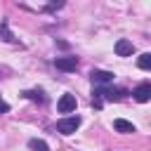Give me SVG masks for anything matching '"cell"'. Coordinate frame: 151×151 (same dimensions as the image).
Here are the masks:
<instances>
[{
	"instance_id": "1",
	"label": "cell",
	"mask_w": 151,
	"mask_h": 151,
	"mask_svg": "<svg viewBox=\"0 0 151 151\" xmlns=\"http://www.w3.org/2000/svg\"><path fill=\"white\" fill-rule=\"evenodd\" d=\"M94 97H92V104L97 106V109H101L104 106V101H120V99H125L130 92L127 90H123V87H111V85H104V87H94V92H92Z\"/></svg>"
},
{
	"instance_id": "2",
	"label": "cell",
	"mask_w": 151,
	"mask_h": 151,
	"mask_svg": "<svg viewBox=\"0 0 151 151\" xmlns=\"http://www.w3.org/2000/svg\"><path fill=\"white\" fill-rule=\"evenodd\" d=\"M80 127V116H71V118H61L57 123V132L61 134H73L76 130Z\"/></svg>"
},
{
	"instance_id": "3",
	"label": "cell",
	"mask_w": 151,
	"mask_h": 151,
	"mask_svg": "<svg viewBox=\"0 0 151 151\" xmlns=\"http://www.w3.org/2000/svg\"><path fill=\"white\" fill-rule=\"evenodd\" d=\"M90 80H92V85L104 87V85H111L113 83V73L111 71H92L90 73Z\"/></svg>"
},
{
	"instance_id": "4",
	"label": "cell",
	"mask_w": 151,
	"mask_h": 151,
	"mask_svg": "<svg viewBox=\"0 0 151 151\" xmlns=\"http://www.w3.org/2000/svg\"><path fill=\"white\" fill-rule=\"evenodd\" d=\"M57 111H59V113H71V111H76V97H73V94H61L59 101H57Z\"/></svg>"
},
{
	"instance_id": "5",
	"label": "cell",
	"mask_w": 151,
	"mask_h": 151,
	"mask_svg": "<svg viewBox=\"0 0 151 151\" xmlns=\"http://www.w3.org/2000/svg\"><path fill=\"white\" fill-rule=\"evenodd\" d=\"M54 66L59 71H76L78 68V59L76 57H57L54 59Z\"/></svg>"
},
{
	"instance_id": "6",
	"label": "cell",
	"mask_w": 151,
	"mask_h": 151,
	"mask_svg": "<svg viewBox=\"0 0 151 151\" xmlns=\"http://www.w3.org/2000/svg\"><path fill=\"white\" fill-rule=\"evenodd\" d=\"M132 97H134L139 104L149 101V99H151V85H149V83H142V85H137V87H134V92H132Z\"/></svg>"
},
{
	"instance_id": "7",
	"label": "cell",
	"mask_w": 151,
	"mask_h": 151,
	"mask_svg": "<svg viewBox=\"0 0 151 151\" xmlns=\"http://www.w3.org/2000/svg\"><path fill=\"white\" fill-rule=\"evenodd\" d=\"M132 52H134V45H132L130 40L120 38V40L116 42V54H118V57H130Z\"/></svg>"
},
{
	"instance_id": "8",
	"label": "cell",
	"mask_w": 151,
	"mask_h": 151,
	"mask_svg": "<svg viewBox=\"0 0 151 151\" xmlns=\"http://www.w3.org/2000/svg\"><path fill=\"white\" fill-rule=\"evenodd\" d=\"M113 130H116V132H125V134H127V132H134V125H132L130 120L116 118V120H113Z\"/></svg>"
},
{
	"instance_id": "9",
	"label": "cell",
	"mask_w": 151,
	"mask_h": 151,
	"mask_svg": "<svg viewBox=\"0 0 151 151\" xmlns=\"http://www.w3.org/2000/svg\"><path fill=\"white\" fill-rule=\"evenodd\" d=\"M137 66H139L142 71H149V68H151V52H144V54H139V59H137Z\"/></svg>"
},
{
	"instance_id": "10",
	"label": "cell",
	"mask_w": 151,
	"mask_h": 151,
	"mask_svg": "<svg viewBox=\"0 0 151 151\" xmlns=\"http://www.w3.org/2000/svg\"><path fill=\"white\" fill-rule=\"evenodd\" d=\"M28 149L31 151H50L47 142H42V139H28Z\"/></svg>"
},
{
	"instance_id": "11",
	"label": "cell",
	"mask_w": 151,
	"mask_h": 151,
	"mask_svg": "<svg viewBox=\"0 0 151 151\" xmlns=\"http://www.w3.org/2000/svg\"><path fill=\"white\" fill-rule=\"evenodd\" d=\"M24 97H28V99H33V101H45V92H42V90H26Z\"/></svg>"
},
{
	"instance_id": "12",
	"label": "cell",
	"mask_w": 151,
	"mask_h": 151,
	"mask_svg": "<svg viewBox=\"0 0 151 151\" xmlns=\"http://www.w3.org/2000/svg\"><path fill=\"white\" fill-rule=\"evenodd\" d=\"M0 33H2V35H5V40H9V42L14 40V38H12V33H9V28H7V21H2V24H0Z\"/></svg>"
},
{
	"instance_id": "13",
	"label": "cell",
	"mask_w": 151,
	"mask_h": 151,
	"mask_svg": "<svg viewBox=\"0 0 151 151\" xmlns=\"http://www.w3.org/2000/svg\"><path fill=\"white\" fill-rule=\"evenodd\" d=\"M7 111H9V104H7V101L0 97V113H7Z\"/></svg>"
}]
</instances>
